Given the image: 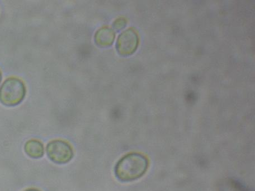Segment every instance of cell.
Returning a JSON list of instances; mask_svg holds the SVG:
<instances>
[{
	"mask_svg": "<svg viewBox=\"0 0 255 191\" xmlns=\"http://www.w3.org/2000/svg\"><path fill=\"white\" fill-rule=\"evenodd\" d=\"M122 20H116L114 24V26L116 29H120L124 27V24H122L121 22Z\"/></svg>",
	"mask_w": 255,
	"mask_h": 191,
	"instance_id": "52a82bcc",
	"label": "cell"
},
{
	"mask_svg": "<svg viewBox=\"0 0 255 191\" xmlns=\"http://www.w3.org/2000/svg\"><path fill=\"white\" fill-rule=\"evenodd\" d=\"M24 151L29 157L39 159L44 156V145L39 140L30 139L27 141L25 144Z\"/></svg>",
	"mask_w": 255,
	"mask_h": 191,
	"instance_id": "5b68a950",
	"label": "cell"
},
{
	"mask_svg": "<svg viewBox=\"0 0 255 191\" xmlns=\"http://www.w3.org/2000/svg\"><path fill=\"white\" fill-rule=\"evenodd\" d=\"M26 88L23 82L16 77H10L4 81L0 88V102L12 107L20 104L25 97Z\"/></svg>",
	"mask_w": 255,
	"mask_h": 191,
	"instance_id": "7a4b0ae2",
	"label": "cell"
},
{
	"mask_svg": "<svg viewBox=\"0 0 255 191\" xmlns=\"http://www.w3.org/2000/svg\"><path fill=\"white\" fill-rule=\"evenodd\" d=\"M46 152L50 160L59 165L66 164L74 157V150L65 140L56 139L47 145Z\"/></svg>",
	"mask_w": 255,
	"mask_h": 191,
	"instance_id": "3957f363",
	"label": "cell"
},
{
	"mask_svg": "<svg viewBox=\"0 0 255 191\" xmlns=\"http://www.w3.org/2000/svg\"><path fill=\"white\" fill-rule=\"evenodd\" d=\"M115 35L113 30L110 28H103L96 34L95 40L98 44L102 46H107L113 43Z\"/></svg>",
	"mask_w": 255,
	"mask_h": 191,
	"instance_id": "8992f818",
	"label": "cell"
},
{
	"mask_svg": "<svg viewBox=\"0 0 255 191\" xmlns=\"http://www.w3.org/2000/svg\"><path fill=\"white\" fill-rule=\"evenodd\" d=\"M1 79H2V74H1V71H0V83H1Z\"/></svg>",
	"mask_w": 255,
	"mask_h": 191,
	"instance_id": "9c48e42d",
	"label": "cell"
},
{
	"mask_svg": "<svg viewBox=\"0 0 255 191\" xmlns=\"http://www.w3.org/2000/svg\"><path fill=\"white\" fill-rule=\"evenodd\" d=\"M137 44V38L133 31L130 30L123 33L118 38V51L122 54H128L134 51Z\"/></svg>",
	"mask_w": 255,
	"mask_h": 191,
	"instance_id": "277c9868",
	"label": "cell"
},
{
	"mask_svg": "<svg viewBox=\"0 0 255 191\" xmlns=\"http://www.w3.org/2000/svg\"><path fill=\"white\" fill-rule=\"evenodd\" d=\"M24 191H41L38 189L31 188V189H27V190H25Z\"/></svg>",
	"mask_w": 255,
	"mask_h": 191,
	"instance_id": "ba28073f",
	"label": "cell"
},
{
	"mask_svg": "<svg viewBox=\"0 0 255 191\" xmlns=\"http://www.w3.org/2000/svg\"><path fill=\"white\" fill-rule=\"evenodd\" d=\"M149 166L148 158L142 154H127L118 162L115 167L117 178L123 182H131L143 176Z\"/></svg>",
	"mask_w": 255,
	"mask_h": 191,
	"instance_id": "6da1fadb",
	"label": "cell"
}]
</instances>
